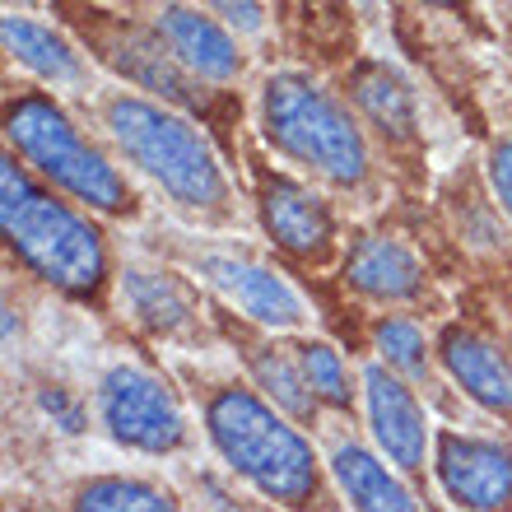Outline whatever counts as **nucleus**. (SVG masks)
Segmentation results:
<instances>
[{
  "instance_id": "obj_9",
  "label": "nucleus",
  "mask_w": 512,
  "mask_h": 512,
  "mask_svg": "<svg viewBox=\"0 0 512 512\" xmlns=\"http://www.w3.org/2000/svg\"><path fill=\"white\" fill-rule=\"evenodd\" d=\"M438 480L461 508H512V452L489 438H438Z\"/></svg>"
},
{
  "instance_id": "obj_2",
  "label": "nucleus",
  "mask_w": 512,
  "mask_h": 512,
  "mask_svg": "<svg viewBox=\"0 0 512 512\" xmlns=\"http://www.w3.org/2000/svg\"><path fill=\"white\" fill-rule=\"evenodd\" d=\"M205 433L219 457L266 499L298 508L322 485L317 457L298 433V419H284V410L266 391L219 387L205 401Z\"/></svg>"
},
{
  "instance_id": "obj_11",
  "label": "nucleus",
  "mask_w": 512,
  "mask_h": 512,
  "mask_svg": "<svg viewBox=\"0 0 512 512\" xmlns=\"http://www.w3.org/2000/svg\"><path fill=\"white\" fill-rule=\"evenodd\" d=\"M261 219H266L270 238L303 261H322L336 243V219H331L326 201L294 177H266L261 182Z\"/></svg>"
},
{
  "instance_id": "obj_1",
  "label": "nucleus",
  "mask_w": 512,
  "mask_h": 512,
  "mask_svg": "<svg viewBox=\"0 0 512 512\" xmlns=\"http://www.w3.org/2000/svg\"><path fill=\"white\" fill-rule=\"evenodd\" d=\"M103 126H108L112 145L122 149L140 177H149L182 215L196 219H229L233 191L224 177V163L173 103H154L140 94H112L103 103Z\"/></svg>"
},
{
  "instance_id": "obj_12",
  "label": "nucleus",
  "mask_w": 512,
  "mask_h": 512,
  "mask_svg": "<svg viewBox=\"0 0 512 512\" xmlns=\"http://www.w3.org/2000/svg\"><path fill=\"white\" fill-rule=\"evenodd\" d=\"M438 354H443L447 378L475 405H485L494 415H512V359L494 340L475 336V331H447Z\"/></svg>"
},
{
  "instance_id": "obj_17",
  "label": "nucleus",
  "mask_w": 512,
  "mask_h": 512,
  "mask_svg": "<svg viewBox=\"0 0 512 512\" xmlns=\"http://www.w3.org/2000/svg\"><path fill=\"white\" fill-rule=\"evenodd\" d=\"M354 103L368 122L378 126L391 140H410L415 135V94L410 84L396 75L382 61H368V66L354 70Z\"/></svg>"
},
{
  "instance_id": "obj_7",
  "label": "nucleus",
  "mask_w": 512,
  "mask_h": 512,
  "mask_svg": "<svg viewBox=\"0 0 512 512\" xmlns=\"http://www.w3.org/2000/svg\"><path fill=\"white\" fill-rule=\"evenodd\" d=\"M191 266H196V275L233 312H243L247 322L270 326V331H298V326H308L312 312L303 303V294L284 280L280 270H270L266 261L243 256V252H215V247H205V252L191 256Z\"/></svg>"
},
{
  "instance_id": "obj_24",
  "label": "nucleus",
  "mask_w": 512,
  "mask_h": 512,
  "mask_svg": "<svg viewBox=\"0 0 512 512\" xmlns=\"http://www.w3.org/2000/svg\"><path fill=\"white\" fill-rule=\"evenodd\" d=\"M429 5H461V0H429Z\"/></svg>"
},
{
  "instance_id": "obj_10",
  "label": "nucleus",
  "mask_w": 512,
  "mask_h": 512,
  "mask_svg": "<svg viewBox=\"0 0 512 512\" xmlns=\"http://www.w3.org/2000/svg\"><path fill=\"white\" fill-rule=\"evenodd\" d=\"M159 38L168 52L205 84H233L243 75V52H238V33H233L219 14L205 5H168L159 14Z\"/></svg>"
},
{
  "instance_id": "obj_6",
  "label": "nucleus",
  "mask_w": 512,
  "mask_h": 512,
  "mask_svg": "<svg viewBox=\"0 0 512 512\" xmlns=\"http://www.w3.org/2000/svg\"><path fill=\"white\" fill-rule=\"evenodd\" d=\"M98 419L122 447L135 452H173L187 438L182 410L173 391L163 387L149 368L117 364L98 382Z\"/></svg>"
},
{
  "instance_id": "obj_5",
  "label": "nucleus",
  "mask_w": 512,
  "mask_h": 512,
  "mask_svg": "<svg viewBox=\"0 0 512 512\" xmlns=\"http://www.w3.org/2000/svg\"><path fill=\"white\" fill-rule=\"evenodd\" d=\"M5 135H10L19 159L33 163L52 187L84 201L89 210H103V215L131 210V187L117 173V163L94 140H84V131L56 108L52 98L42 94L14 98L10 112H5Z\"/></svg>"
},
{
  "instance_id": "obj_23",
  "label": "nucleus",
  "mask_w": 512,
  "mask_h": 512,
  "mask_svg": "<svg viewBox=\"0 0 512 512\" xmlns=\"http://www.w3.org/2000/svg\"><path fill=\"white\" fill-rule=\"evenodd\" d=\"M489 187L499 196V205L512 215V140L489 149Z\"/></svg>"
},
{
  "instance_id": "obj_20",
  "label": "nucleus",
  "mask_w": 512,
  "mask_h": 512,
  "mask_svg": "<svg viewBox=\"0 0 512 512\" xmlns=\"http://www.w3.org/2000/svg\"><path fill=\"white\" fill-rule=\"evenodd\" d=\"M298 364H303V378L308 387L317 391V401L331 405V410H350L354 401V387H350V373L340 364V354L326 345V340H298L294 345Z\"/></svg>"
},
{
  "instance_id": "obj_13",
  "label": "nucleus",
  "mask_w": 512,
  "mask_h": 512,
  "mask_svg": "<svg viewBox=\"0 0 512 512\" xmlns=\"http://www.w3.org/2000/svg\"><path fill=\"white\" fill-rule=\"evenodd\" d=\"M345 280L378 303H410V298L424 294V261L401 238L368 233L354 243L350 261H345Z\"/></svg>"
},
{
  "instance_id": "obj_14",
  "label": "nucleus",
  "mask_w": 512,
  "mask_h": 512,
  "mask_svg": "<svg viewBox=\"0 0 512 512\" xmlns=\"http://www.w3.org/2000/svg\"><path fill=\"white\" fill-rule=\"evenodd\" d=\"M5 47L19 66H28L38 80L61 84V89H80L84 84V61L80 52L70 47L56 28L38 24V19H24V14H5Z\"/></svg>"
},
{
  "instance_id": "obj_4",
  "label": "nucleus",
  "mask_w": 512,
  "mask_h": 512,
  "mask_svg": "<svg viewBox=\"0 0 512 512\" xmlns=\"http://www.w3.org/2000/svg\"><path fill=\"white\" fill-rule=\"evenodd\" d=\"M261 126L270 145L298 168L317 173L331 187H359L368 177V135L350 117V108L331 98L298 70L270 75L261 89Z\"/></svg>"
},
{
  "instance_id": "obj_3",
  "label": "nucleus",
  "mask_w": 512,
  "mask_h": 512,
  "mask_svg": "<svg viewBox=\"0 0 512 512\" xmlns=\"http://www.w3.org/2000/svg\"><path fill=\"white\" fill-rule=\"evenodd\" d=\"M0 229L33 275L70 298H94L108 280V247L84 215L56 201L24 173V163H0Z\"/></svg>"
},
{
  "instance_id": "obj_21",
  "label": "nucleus",
  "mask_w": 512,
  "mask_h": 512,
  "mask_svg": "<svg viewBox=\"0 0 512 512\" xmlns=\"http://www.w3.org/2000/svg\"><path fill=\"white\" fill-rule=\"evenodd\" d=\"M373 345H378L382 364H391L405 378H424L429 373V340L410 317H382L373 326Z\"/></svg>"
},
{
  "instance_id": "obj_25",
  "label": "nucleus",
  "mask_w": 512,
  "mask_h": 512,
  "mask_svg": "<svg viewBox=\"0 0 512 512\" xmlns=\"http://www.w3.org/2000/svg\"><path fill=\"white\" fill-rule=\"evenodd\" d=\"M364 5H373V0H364Z\"/></svg>"
},
{
  "instance_id": "obj_22",
  "label": "nucleus",
  "mask_w": 512,
  "mask_h": 512,
  "mask_svg": "<svg viewBox=\"0 0 512 512\" xmlns=\"http://www.w3.org/2000/svg\"><path fill=\"white\" fill-rule=\"evenodd\" d=\"M210 14H219L233 33H261L266 24V10H261V0H201Z\"/></svg>"
},
{
  "instance_id": "obj_16",
  "label": "nucleus",
  "mask_w": 512,
  "mask_h": 512,
  "mask_svg": "<svg viewBox=\"0 0 512 512\" xmlns=\"http://www.w3.org/2000/svg\"><path fill=\"white\" fill-rule=\"evenodd\" d=\"M122 298H126V308H131L135 322L149 326V331H159V336H173V331L191 326V317H196V303H191L187 284L173 280L168 270L131 266L122 275Z\"/></svg>"
},
{
  "instance_id": "obj_18",
  "label": "nucleus",
  "mask_w": 512,
  "mask_h": 512,
  "mask_svg": "<svg viewBox=\"0 0 512 512\" xmlns=\"http://www.w3.org/2000/svg\"><path fill=\"white\" fill-rule=\"evenodd\" d=\"M247 364H252L256 387L266 391L284 415H294L298 424L312 419V410L322 405L317 391L308 387V378H303V364H298L294 350H280V345H270V340H252V345H247Z\"/></svg>"
},
{
  "instance_id": "obj_15",
  "label": "nucleus",
  "mask_w": 512,
  "mask_h": 512,
  "mask_svg": "<svg viewBox=\"0 0 512 512\" xmlns=\"http://www.w3.org/2000/svg\"><path fill=\"white\" fill-rule=\"evenodd\" d=\"M331 475H336V485L350 508H368V512L419 508L415 494H410L373 452H364V447H354V443H340L336 452H331Z\"/></svg>"
},
{
  "instance_id": "obj_8",
  "label": "nucleus",
  "mask_w": 512,
  "mask_h": 512,
  "mask_svg": "<svg viewBox=\"0 0 512 512\" xmlns=\"http://www.w3.org/2000/svg\"><path fill=\"white\" fill-rule=\"evenodd\" d=\"M364 405H368V429L378 452L396 471L415 475L424 471V452H429V415L419 405L415 387L405 382L391 364L364 368Z\"/></svg>"
},
{
  "instance_id": "obj_19",
  "label": "nucleus",
  "mask_w": 512,
  "mask_h": 512,
  "mask_svg": "<svg viewBox=\"0 0 512 512\" xmlns=\"http://www.w3.org/2000/svg\"><path fill=\"white\" fill-rule=\"evenodd\" d=\"M75 508H94V512H163L177 508V499L168 489L149 485V480H126V475H103L75 494Z\"/></svg>"
}]
</instances>
